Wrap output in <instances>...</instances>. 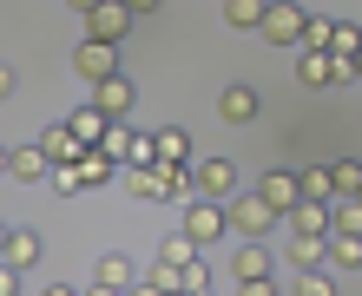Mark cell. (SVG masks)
<instances>
[{"mask_svg": "<svg viewBox=\"0 0 362 296\" xmlns=\"http://www.w3.org/2000/svg\"><path fill=\"white\" fill-rule=\"evenodd\" d=\"M73 73L79 79H105V73H119V40H79L73 47Z\"/></svg>", "mask_w": 362, "mask_h": 296, "instance_id": "7", "label": "cell"}, {"mask_svg": "<svg viewBox=\"0 0 362 296\" xmlns=\"http://www.w3.org/2000/svg\"><path fill=\"white\" fill-rule=\"evenodd\" d=\"M152 145H158V158L191 165V138H185V125H165V132H152Z\"/></svg>", "mask_w": 362, "mask_h": 296, "instance_id": "21", "label": "cell"}, {"mask_svg": "<svg viewBox=\"0 0 362 296\" xmlns=\"http://www.w3.org/2000/svg\"><path fill=\"white\" fill-rule=\"evenodd\" d=\"M270 250L257 244V237H244L238 244V257H230V290H238V296H270L276 283H270Z\"/></svg>", "mask_w": 362, "mask_h": 296, "instance_id": "1", "label": "cell"}, {"mask_svg": "<svg viewBox=\"0 0 362 296\" xmlns=\"http://www.w3.org/2000/svg\"><path fill=\"white\" fill-rule=\"evenodd\" d=\"M79 178H86V191H93V184H112V172H119V158L112 152H105V145H79Z\"/></svg>", "mask_w": 362, "mask_h": 296, "instance_id": "14", "label": "cell"}, {"mask_svg": "<svg viewBox=\"0 0 362 296\" xmlns=\"http://www.w3.org/2000/svg\"><path fill=\"white\" fill-rule=\"evenodd\" d=\"M257 20H264V0H224V27L257 33Z\"/></svg>", "mask_w": 362, "mask_h": 296, "instance_id": "22", "label": "cell"}, {"mask_svg": "<svg viewBox=\"0 0 362 296\" xmlns=\"http://www.w3.org/2000/svg\"><path fill=\"white\" fill-rule=\"evenodd\" d=\"M296 79H303L310 93H323V86H343L356 73H349V59L329 53V47H296Z\"/></svg>", "mask_w": 362, "mask_h": 296, "instance_id": "4", "label": "cell"}, {"mask_svg": "<svg viewBox=\"0 0 362 296\" xmlns=\"http://www.w3.org/2000/svg\"><path fill=\"white\" fill-rule=\"evenodd\" d=\"M93 105H99L105 119H125V112L139 105V86H132L125 73H105V79H93Z\"/></svg>", "mask_w": 362, "mask_h": 296, "instance_id": "8", "label": "cell"}, {"mask_svg": "<svg viewBox=\"0 0 362 296\" xmlns=\"http://www.w3.org/2000/svg\"><path fill=\"white\" fill-rule=\"evenodd\" d=\"M356 47H362V27H336V20H329V53L356 59Z\"/></svg>", "mask_w": 362, "mask_h": 296, "instance_id": "31", "label": "cell"}, {"mask_svg": "<svg viewBox=\"0 0 362 296\" xmlns=\"http://www.w3.org/2000/svg\"><path fill=\"white\" fill-rule=\"evenodd\" d=\"M257 33L270 40V47H296V40H303V7H296V0H264Z\"/></svg>", "mask_w": 362, "mask_h": 296, "instance_id": "5", "label": "cell"}, {"mask_svg": "<svg viewBox=\"0 0 362 296\" xmlns=\"http://www.w3.org/2000/svg\"><path fill=\"white\" fill-rule=\"evenodd\" d=\"M329 270H362V237L356 230H329Z\"/></svg>", "mask_w": 362, "mask_h": 296, "instance_id": "18", "label": "cell"}, {"mask_svg": "<svg viewBox=\"0 0 362 296\" xmlns=\"http://www.w3.org/2000/svg\"><path fill=\"white\" fill-rule=\"evenodd\" d=\"M152 158H158L152 132H125V158H119V165H152Z\"/></svg>", "mask_w": 362, "mask_h": 296, "instance_id": "28", "label": "cell"}, {"mask_svg": "<svg viewBox=\"0 0 362 296\" xmlns=\"http://www.w3.org/2000/svg\"><path fill=\"white\" fill-rule=\"evenodd\" d=\"M66 125H73V138H79V145H93V138H99V132H105V125H112V119H105L99 105L86 99V105H79V112H66Z\"/></svg>", "mask_w": 362, "mask_h": 296, "instance_id": "19", "label": "cell"}, {"mask_svg": "<svg viewBox=\"0 0 362 296\" xmlns=\"http://www.w3.org/2000/svg\"><path fill=\"white\" fill-rule=\"evenodd\" d=\"M86 290H99V296L139 290V270H132V257H119V250H105V257L93 264V283H86Z\"/></svg>", "mask_w": 362, "mask_h": 296, "instance_id": "9", "label": "cell"}, {"mask_svg": "<svg viewBox=\"0 0 362 296\" xmlns=\"http://www.w3.org/2000/svg\"><path fill=\"white\" fill-rule=\"evenodd\" d=\"M178 230H185L198 250H211V244L230 230V224H224V198H191V191H185V218H178Z\"/></svg>", "mask_w": 362, "mask_h": 296, "instance_id": "3", "label": "cell"}, {"mask_svg": "<svg viewBox=\"0 0 362 296\" xmlns=\"http://www.w3.org/2000/svg\"><path fill=\"white\" fill-rule=\"evenodd\" d=\"M257 112H264V99L250 93V86H224L218 93V119L224 125H257Z\"/></svg>", "mask_w": 362, "mask_h": 296, "instance_id": "12", "label": "cell"}, {"mask_svg": "<svg viewBox=\"0 0 362 296\" xmlns=\"http://www.w3.org/2000/svg\"><path fill=\"white\" fill-rule=\"evenodd\" d=\"M296 47H329V20L303 13V40H296Z\"/></svg>", "mask_w": 362, "mask_h": 296, "instance_id": "32", "label": "cell"}, {"mask_svg": "<svg viewBox=\"0 0 362 296\" xmlns=\"http://www.w3.org/2000/svg\"><path fill=\"white\" fill-rule=\"evenodd\" d=\"M356 198H362V184H356Z\"/></svg>", "mask_w": 362, "mask_h": 296, "instance_id": "38", "label": "cell"}, {"mask_svg": "<svg viewBox=\"0 0 362 296\" xmlns=\"http://www.w3.org/2000/svg\"><path fill=\"white\" fill-rule=\"evenodd\" d=\"M125 7H132V20H152V13L165 7V0H125Z\"/></svg>", "mask_w": 362, "mask_h": 296, "instance_id": "33", "label": "cell"}, {"mask_svg": "<svg viewBox=\"0 0 362 296\" xmlns=\"http://www.w3.org/2000/svg\"><path fill=\"white\" fill-rule=\"evenodd\" d=\"M139 290H152V296H165V290H178V264H152V270H145V277H139Z\"/></svg>", "mask_w": 362, "mask_h": 296, "instance_id": "26", "label": "cell"}, {"mask_svg": "<svg viewBox=\"0 0 362 296\" xmlns=\"http://www.w3.org/2000/svg\"><path fill=\"white\" fill-rule=\"evenodd\" d=\"M329 230H356V237H362V198L356 191L329 198Z\"/></svg>", "mask_w": 362, "mask_h": 296, "instance_id": "20", "label": "cell"}, {"mask_svg": "<svg viewBox=\"0 0 362 296\" xmlns=\"http://www.w3.org/2000/svg\"><path fill=\"white\" fill-rule=\"evenodd\" d=\"M356 184H362V165H356V158H336V165H329V198L356 191Z\"/></svg>", "mask_w": 362, "mask_h": 296, "instance_id": "25", "label": "cell"}, {"mask_svg": "<svg viewBox=\"0 0 362 296\" xmlns=\"http://www.w3.org/2000/svg\"><path fill=\"white\" fill-rule=\"evenodd\" d=\"M47 191H59V198L86 191V178H79V165H53V172H47Z\"/></svg>", "mask_w": 362, "mask_h": 296, "instance_id": "27", "label": "cell"}, {"mask_svg": "<svg viewBox=\"0 0 362 296\" xmlns=\"http://www.w3.org/2000/svg\"><path fill=\"white\" fill-rule=\"evenodd\" d=\"M7 264H13V270H33V264H40V230L7 224Z\"/></svg>", "mask_w": 362, "mask_h": 296, "instance_id": "16", "label": "cell"}, {"mask_svg": "<svg viewBox=\"0 0 362 296\" xmlns=\"http://www.w3.org/2000/svg\"><path fill=\"white\" fill-rule=\"evenodd\" d=\"M158 257H165V264H178V270H185L191 257H198V244H191V237H185V230H172V237H165V250H158Z\"/></svg>", "mask_w": 362, "mask_h": 296, "instance_id": "30", "label": "cell"}, {"mask_svg": "<svg viewBox=\"0 0 362 296\" xmlns=\"http://www.w3.org/2000/svg\"><path fill=\"white\" fill-rule=\"evenodd\" d=\"M0 257H7V224H0Z\"/></svg>", "mask_w": 362, "mask_h": 296, "instance_id": "37", "label": "cell"}, {"mask_svg": "<svg viewBox=\"0 0 362 296\" xmlns=\"http://www.w3.org/2000/svg\"><path fill=\"white\" fill-rule=\"evenodd\" d=\"M47 172H53V158L40 145H7V178L13 184H47Z\"/></svg>", "mask_w": 362, "mask_h": 296, "instance_id": "10", "label": "cell"}, {"mask_svg": "<svg viewBox=\"0 0 362 296\" xmlns=\"http://www.w3.org/2000/svg\"><path fill=\"white\" fill-rule=\"evenodd\" d=\"M40 152H47L53 165H73V158H79V138H73V125H66V119H53L47 132H40Z\"/></svg>", "mask_w": 362, "mask_h": 296, "instance_id": "15", "label": "cell"}, {"mask_svg": "<svg viewBox=\"0 0 362 296\" xmlns=\"http://www.w3.org/2000/svg\"><path fill=\"white\" fill-rule=\"evenodd\" d=\"M13 93V66H0V99H7Z\"/></svg>", "mask_w": 362, "mask_h": 296, "instance_id": "34", "label": "cell"}, {"mask_svg": "<svg viewBox=\"0 0 362 296\" xmlns=\"http://www.w3.org/2000/svg\"><path fill=\"white\" fill-rule=\"evenodd\" d=\"M191 191L198 198H230L238 191V165L230 158H191Z\"/></svg>", "mask_w": 362, "mask_h": 296, "instance_id": "6", "label": "cell"}, {"mask_svg": "<svg viewBox=\"0 0 362 296\" xmlns=\"http://www.w3.org/2000/svg\"><path fill=\"white\" fill-rule=\"evenodd\" d=\"M296 184H303V198L329 204V165H310V172H296Z\"/></svg>", "mask_w": 362, "mask_h": 296, "instance_id": "29", "label": "cell"}, {"mask_svg": "<svg viewBox=\"0 0 362 296\" xmlns=\"http://www.w3.org/2000/svg\"><path fill=\"white\" fill-rule=\"evenodd\" d=\"M276 290H290V296H329V270H296V283H276Z\"/></svg>", "mask_w": 362, "mask_h": 296, "instance_id": "24", "label": "cell"}, {"mask_svg": "<svg viewBox=\"0 0 362 296\" xmlns=\"http://www.w3.org/2000/svg\"><path fill=\"white\" fill-rule=\"evenodd\" d=\"M178 290H218V270L204 264V250H198V257H191V264L178 270Z\"/></svg>", "mask_w": 362, "mask_h": 296, "instance_id": "23", "label": "cell"}, {"mask_svg": "<svg viewBox=\"0 0 362 296\" xmlns=\"http://www.w3.org/2000/svg\"><path fill=\"white\" fill-rule=\"evenodd\" d=\"M93 7H99V0H73V13H93Z\"/></svg>", "mask_w": 362, "mask_h": 296, "instance_id": "35", "label": "cell"}, {"mask_svg": "<svg viewBox=\"0 0 362 296\" xmlns=\"http://www.w3.org/2000/svg\"><path fill=\"white\" fill-rule=\"evenodd\" d=\"M224 224L238 230V237H264V230H276V224H284V211H276L264 191H250V198H238V191H230V198H224Z\"/></svg>", "mask_w": 362, "mask_h": 296, "instance_id": "2", "label": "cell"}, {"mask_svg": "<svg viewBox=\"0 0 362 296\" xmlns=\"http://www.w3.org/2000/svg\"><path fill=\"white\" fill-rule=\"evenodd\" d=\"M86 33L93 40H125L132 33V7H125V0H99V7L86 13Z\"/></svg>", "mask_w": 362, "mask_h": 296, "instance_id": "11", "label": "cell"}, {"mask_svg": "<svg viewBox=\"0 0 362 296\" xmlns=\"http://www.w3.org/2000/svg\"><path fill=\"white\" fill-rule=\"evenodd\" d=\"M257 191H264L276 211H290L296 198H303V184H296V172H264V178H257Z\"/></svg>", "mask_w": 362, "mask_h": 296, "instance_id": "17", "label": "cell"}, {"mask_svg": "<svg viewBox=\"0 0 362 296\" xmlns=\"http://www.w3.org/2000/svg\"><path fill=\"white\" fill-rule=\"evenodd\" d=\"M0 178H7V145H0Z\"/></svg>", "mask_w": 362, "mask_h": 296, "instance_id": "36", "label": "cell"}, {"mask_svg": "<svg viewBox=\"0 0 362 296\" xmlns=\"http://www.w3.org/2000/svg\"><path fill=\"white\" fill-rule=\"evenodd\" d=\"M290 270H329V237H316V230H290Z\"/></svg>", "mask_w": 362, "mask_h": 296, "instance_id": "13", "label": "cell"}]
</instances>
